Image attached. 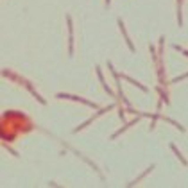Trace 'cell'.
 Listing matches in <instances>:
<instances>
[{
	"mask_svg": "<svg viewBox=\"0 0 188 188\" xmlns=\"http://www.w3.org/2000/svg\"><path fill=\"white\" fill-rule=\"evenodd\" d=\"M57 97H59V99H74V100H79V102L86 104V106L97 108V104H93V102H90V100H84V99H81V97H75V95H68V93H57Z\"/></svg>",
	"mask_w": 188,
	"mask_h": 188,
	"instance_id": "obj_1",
	"label": "cell"
},
{
	"mask_svg": "<svg viewBox=\"0 0 188 188\" xmlns=\"http://www.w3.org/2000/svg\"><path fill=\"white\" fill-rule=\"evenodd\" d=\"M122 79H126V81H129V83H131V84H136V86H138V88H140V90H144V91H147V88H145V86H144V84H140V83H136V81H134V79H131V77H129V75H124V74H122Z\"/></svg>",
	"mask_w": 188,
	"mask_h": 188,
	"instance_id": "obj_3",
	"label": "cell"
},
{
	"mask_svg": "<svg viewBox=\"0 0 188 188\" xmlns=\"http://www.w3.org/2000/svg\"><path fill=\"white\" fill-rule=\"evenodd\" d=\"M170 149H172V151H174V152H176V156H177V158H179V161H181V163H183V165H188V161H186V159H184V158H183V154H181V152H179V151H177V147H176V145H170Z\"/></svg>",
	"mask_w": 188,
	"mask_h": 188,
	"instance_id": "obj_4",
	"label": "cell"
},
{
	"mask_svg": "<svg viewBox=\"0 0 188 188\" xmlns=\"http://www.w3.org/2000/svg\"><path fill=\"white\" fill-rule=\"evenodd\" d=\"M118 25H120V31H122V34H124V38H126V41H127V45H129V49L134 50V47H133V43H131V39H129V34L126 32V27H124V22H122V20H118Z\"/></svg>",
	"mask_w": 188,
	"mask_h": 188,
	"instance_id": "obj_2",
	"label": "cell"
},
{
	"mask_svg": "<svg viewBox=\"0 0 188 188\" xmlns=\"http://www.w3.org/2000/svg\"><path fill=\"white\" fill-rule=\"evenodd\" d=\"M152 169H154V165H151V167H149V169H147V170H145V172H144V174H142V176H140V177H136V179H134V181H133V183H129V186H134V184H136V183H138V181H140V179H144V177H145V176H147V174H149V172H151V170H152Z\"/></svg>",
	"mask_w": 188,
	"mask_h": 188,
	"instance_id": "obj_5",
	"label": "cell"
}]
</instances>
